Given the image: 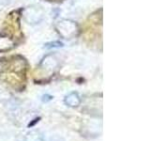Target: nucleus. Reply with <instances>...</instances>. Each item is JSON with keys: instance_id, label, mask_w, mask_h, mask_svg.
<instances>
[{"instance_id": "obj_4", "label": "nucleus", "mask_w": 150, "mask_h": 141, "mask_svg": "<svg viewBox=\"0 0 150 141\" xmlns=\"http://www.w3.org/2000/svg\"><path fill=\"white\" fill-rule=\"evenodd\" d=\"M14 47V41L6 35H0V52H7Z\"/></svg>"}, {"instance_id": "obj_7", "label": "nucleus", "mask_w": 150, "mask_h": 141, "mask_svg": "<svg viewBox=\"0 0 150 141\" xmlns=\"http://www.w3.org/2000/svg\"><path fill=\"white\" fill-rule=\"evenodd\" d=\"M64 44L63 42L61 41H52V42H48L44 45L45 49H54V48H60V47H63Z\"/></svg>"}, {"instance_id": "obj_5", "label": "nucleus", "mask_w": 150, "mask_h": 141, "mask_svg": "<svg viewBox=\"0 0 150 141\" xmlns=\"http://www.w3.org/2000/svg\"><path fill=\"white\" fill-rule=\"evenodd\" d=\"M65 103L70 107H76L81 103V98L76 92H71L65 97Z\"/></svg>"}, {"instance_id": "obj_6", "label": "nucleus", "mask_w": 150, "mask_h": 141, "mask_svg": "<svg viewBox=\"0 0 150 141\" xmlns=\"http://www.w3.org/2000/svg\"><path fill=\"white\" fill-rule=\"evenodd\" d=\"M25 139V141H44L43 135L38 130H32L28 132Z\"/></svg>"}, {"instance_id": "obj_1", "label": "nucleus", "mask_w": 150, "mask_h": 141, "mask_svg": "<svg viewBox=\"0 0 150 141\" xmlns=\"http://www.w3.org/2000/svg\"><path fill=\"white\" fill-rule=\"evenodd\" d=\"M55 27L58 34L64 39H71L78 33V26L76 24L67 19L59 21L56 24Z\"/></svg>"}, {"instance_id": "obj_2", "label": "nucleus", "mask_w": 150, "mask_h": 141, "mask_svg": "<svg viewBox=\"0 0 150 141\" xmlns=\"http://www.w3.org/2000/svg\"><path fill=\"white\" fill-rule=\"evenodd\" d=\"M23 16L28 24L36 25V24L41 22V20L43 19V11L40 7L30 6L25 9L23 12Z\"/></svg>"}, {"instance_id": "obj_8", "label": "nucleus", "mask_w": 150, "mask_h": 141, "mask_svg": "<svg viewBox=\"0 0 150 141\" xmlns=\"http://www.w3.org/2000/svg\"><path fill=\"white\" fill-rule=\"evenodd\" d=\"M53 100V96H51V95H48V94H45V95L42 96V102H50Z\"/></svg>"}, {"instance_id": "obj_3", "label": "nucleus", "mask_w": 150, "mask_h": 141, "mask_svg": "<svg viewBox=\"0 0 150 141\" xmlns=\"http://www.w3.org/2000/svg\"><path fill=\"white\" fill-rule=\"evenodd\" d=\"M58 62L57 59H56L54 56L49 55L46 56L45 58L41 60V62L40 64V68L44 70L45 72H54L55 70V68L57 67Z\"/></svg>"}]
</instances>
